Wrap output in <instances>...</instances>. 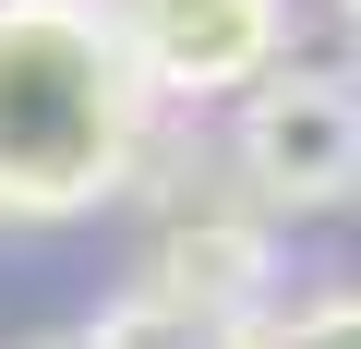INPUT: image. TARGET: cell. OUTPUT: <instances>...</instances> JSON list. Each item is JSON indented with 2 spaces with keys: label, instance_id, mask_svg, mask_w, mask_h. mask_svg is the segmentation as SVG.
<instances>
[{
  "label": "cell",
  "instance_id": "obj_5",
  "mask_svg": "<svg viewBox=\"0 0 361 349\" xmlns=\"http://www.w3.org/2000/svg\"><path fill=\"white\" fill-rule=\"evenodd\" d=\"M277 337H361V289H325V301H289Z\"/></svg>",
  "mask_w": 361,
  "mask_h": 349
},
{
  "label": "cell",
  "instance_id": "obj_2",
  "mask_svg": "<svg viewBox=\"0 0 361 349\" xmlns=\"http://www.w3.org/2000/svg\"><path fill=\"white\" fill-rule=\"evenodd\" d=\"M277 325V241L253 217H169L145 277L85 337H265Z\"/></svg>",
  "mask_w": 361,
  "mask_h": 349
},
{
  "label": "cell",
  "instance_id": "obj_6",
  "mask_svg": "<svg viewBox=\"0 0 361 349\" xmlns=\"http://www.w3.org/2000/svg\"><path fill=\"white\" fill-rule=\"evenodd\" d=\"M337 13H349V25H361V0H337Z\"/></svg>",
  "mask_w": 361,
  "mask_h": 349
},
{
  "label": "cell",
  "instance_id": "obj_3",
  "mask_svg": "<svg viewBox=\"0 0 361 349\" xmlns=\"http://www.w3.org/2000/svg\"><path fill=\"white\" fill-rule=\"evenodd\" d=\"M229 157H241V181L265 205H289V217L301 205H349L361 193V85L349 73H301V61L253 73Z\"/></svg>",
  "mask_w": 361,
  "mask_h": 349
},
{
  "label": "cell",
  "instance_id": "obj_1",
  "mask_svg": "<svg viewBox=\"0 0 361 349\" xmlns=\"http://www.w3.org/2000/svg\"><path fill=\"white\" fill-rule=\"evenodd\" d=\"M157 145V73L121 0H0V229L97 217Z\"/></svg>",
  "mask_w": 361,
  "mask_h": 349
},
{
  "label": "cell",
  "instance_id": "obj_4",
  "mask_svg": "<svg viewBox=\"0 0 361 349\" xmlns=\"http://www.w3.org/2000/svg\"><path fill=\"white\" fill-rule=\"evenodd\" d=\"M121 37L145 49L157 97H241L289 61V0H121Z\"/></svg>",
  "mask_w": 361,
  "mask_h": 349
}]
</instances>
